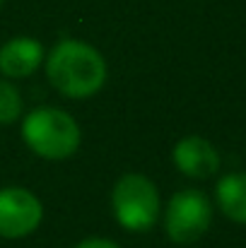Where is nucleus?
<instances>
[{
  "mask_svg": "<svg viewBox=\"0 0 246 248\" xmlns=\"http://www.w3.org/2000/svg\"><path fill=\"white\" fill-rule=\"evenodd\" d=\"M49 84L66 99H89L106 84V61L92 44L80 39L58 41L44 58Z\"/></svg>",
  "mask_w": 246,
  "mask_h": 248,
  "instance_id": "1",
  "label": "nucleus"
},
{
  "mask_svg": "<svg viewBox=\"0 0 246 248\" xmlns=\"http://www.w3.org/2000/svg\"><path fill=\"white\" fill-rule=\"evenodd\" d=\"M22 140L41 159L61 162L80 150V123L58 106H36L22 118Z\"/></svg>",
  "mask_w": 246,
  "mask_h": 248,
  "instance_id": "2",
  "label": "nucleus"
},
{
  "mask_svg": "<svg viewBox=\"0 0 246 248\" xmlns=\"http://www.w3.org/2000/svg\"><path fill=\"white\" fill-rule=\"evenodd\" d=\"M111 212L118 227L133 234L150 232L162 212L155 181L145 173H123L111 190Z\"/></svg>",
  "mask_w": 246,
  "mask_h": 248,
  "instance_id": "3",
  "label": "nucleus"
},
{
  "mask_svg": "<svg viewBox=\"0 0 246 248\" xmlns=\"http://www.w3.org/2000/svg\"><path fill=\"white\" fill-rule=\"evenodd\" d=\"M164 234L176 246L200 241L213 224V202L198 188L176 190L164 207Z\"/></svg>",
  "mask_w": 246,
  "mask_h": 248,
  "instance_id": "4",
  "label": "nucleus"
},
{
  "mask_svg": "<svg viewBox=\"0 0 246 248\" xmlns=\"http://www.w3.org/2000/svg\"><path fill=\"white\" fill-rule=\"evenodd\" d=\"M44 205L22 186L0 188V239H24L41 227Z\"/></svg>",
  "mask_w": 246,
  "mask_h": 248,
  "instance_id": "5",
  "label": "nucleus"
},
{
  "mask_svg": "<svg viewBox=\"0 0 246 248\" xmlns=\"http://www.w3.org/2000/svg\"><path fill=\"white\" fill-rule=\"evenodd\" d=\"M171 159H174V166L188 176V178H210L220 171V152L217 147L200 138V135H186L181 138L174 150H171Z\"/></svg>",
  "mask_w": 246,
  "mask_h": 248,
  "instance_id": "6",
  "label": "nucleus"
},
{
  "mask_svg": "<svg viewBox=\"0 0 246 248\" xmlns=\"http://www.w3.org/2000/svg\"><path fill=\"white\" fill-rule=\"evenodd\" d=\"M46 51L32 36H15L0 46V75L7 80H24L44 65Z\"/></svg>",
  "mask_w": 246,
  "mask_h": 248,
  "instance_id": "7",
  "label": "nucleus"
},
{
  "mask_svg": "<svg viewBox=\"0 0 246 248\" xmlns=\"http://www.w3.org/2000/svg\"><path fill=\"white\" fill-rule=\"evenodd\" d=\"M215 202L227 219L237 224H246V171L225 173L217 181Z\"/></svg>",
  "mask_w": 246,
  "mask_h": 248,
  "instance_id": "8",
  "label": "nucleus"
},
{
  "mask_svg": "<svg viewBox=\"0 0 246 248\" xmlns=\"http://www.w3.org/2000/svg\"><path fill=\"white\" fill-rule=\"evenodd\" d=\"M24 101L22 94L7 78H0V125H12L17 118H22Z\"/></svg>",
  "mask_w": 246,
  "mask_h": 248,
  "instance_id": "9",
  "label": "nucleus"
},
{
  "mask_svg": "<svg viewBox=\"0 0 246 248\" xmlns=\"http://www.w3.org/2000/svg\"><path fill=\"white\" fill-rule=\"evenodd\" d=\"M73 248H121L116 241L111 239H104V236H89V239H82L80 244H75Z\"/></svg>",
  "mask_w": 246,
  "mask_h": 248,
  "instance_id": "10",
  "label": "nucleus"
},
{
  "mask_svg": "<svg viewBox=\"0 0 246 248\" xmlns=\"http://www.w3.org/2000/svg\"><path fill=\"white\" fill-rule=\"evenodd\" d=\"M2 5H5V0H0V7H2Z\"/></svg>",
  "mask_w": 246,
  "mask_h": 248,
  "instance_id": "11",
  "label": "nucleus"
}]
</instances>
